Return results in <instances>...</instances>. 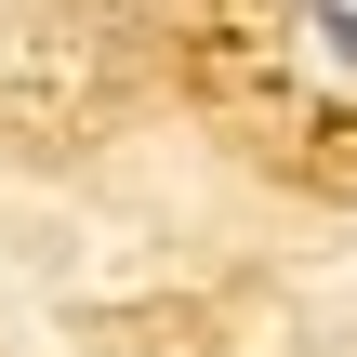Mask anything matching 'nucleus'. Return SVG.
Returning a JSON list of instances; mask_svg holds the SVG:
<instances>
[{"label":"nucleus","instance_id":"nucleus-1","mask_svg":"<svg viewBox=\"0 0 357 357\" xmlns=\"http://www.w3.org/2000/svg\"><path fill=\"white\" fill-rule=\"evenodd\" d=\"M318 53H331V66H357V0H318Z\"/></svg>","mask_w":357,"mask_h":357}]
</instances>
